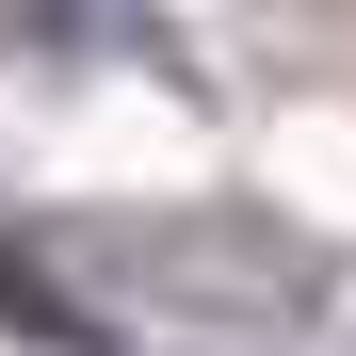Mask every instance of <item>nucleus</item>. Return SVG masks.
Returning a JSON list of instances; mask_svg holds the SVG:
<instances>
[{
	"instance_id": "nucleus-2",
	"label": "nucleus",
	"mask_w": 356,
	"mask_h": 356,
	"mask_svg": "<svg viewBox=\"0 0 356 356\" xmlns=\"http://www.w3.org/2000/svg\"><path fill=\"white\" fill-rule=\"evenodd\" d=\"M81 17H97V0H81ZM33 33H65V17H49V0H33Z\"/></svg>"
},
{
	"instance_id": "nucleus-1",
	"label": "nucleus",
	"mask_w": 356,
	"mask_h": 356,
	"mask_svg": "<svg viewBox=\"0 0 356 356\" xmlns=\"http://www.w3.org/2000/svg\"><path fill=\"white\" fill-rule=\"evenodd\" d=\"M0 324L146 356V340H291L308 324V259L227 211H49L0 227Z\"/></svg>"
}]
</instances>
